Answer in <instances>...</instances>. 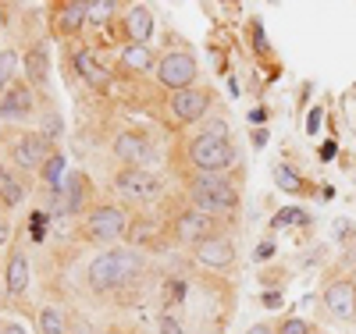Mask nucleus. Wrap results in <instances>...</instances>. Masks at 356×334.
<instances>
[{"label": "nucleus", "instance_id": "obj_1", "mask_svg": "<svg viewBox=\"0 0 356 334\" xmlns=\"http://www.w3.org/2000/svg\"><path fill=\"white\" fill-rule=\"evenodd\" d=\"M139 270H143V256L136 249H107L89 263L86 278L93 292H114L129 285L132 278H139Z\"/></svg>", "mask_w": 356, "mask_h": 334}, {"label": "nucleus", "instance_id": "obj_2", "mask_svg": "<svg viewBox=\"0 0 356 334\" xmlns=\"http://www.w3.org/2000/svg\"><path fill=\"white\" fill-rule=\"evenodd\" d=\"M193 203L200 214H228L239 206V189L225 174H196L193 178Z\"/></svg>", "mask_w": 356, "mask_h": 334}, {"label": "nucleus", "instance_id": "obj_3", "mask_svg": "<svg viewBox=\"0 0 356 334\" xmlns=\"http://www.w3.org/2000/svg\"><path fill=\"white\" fill-rule=\"evenodd\" d=\"M189 160L203 174H221L225 167L235 164V146L228 139H221V135L207 132V135H200V139L189 142Z\"/></svg>", "mask_w": 356, "mask_h": 334}, {"label": "nucleus", "instance_id": "obj_4", "mask_svg": "<svg viewBox=\"0 0 356 334\" xmlns=\"http://www.w3.org/2000/svg\"><path fill=\"white\" fill-rule=\"evenodd\" d=\"M125 228H129L125 210H118V206H97L86 217V235L93 242H118L125 235Z\"/></svg>", "mask_w": 356, "mask_h": 334}, {"label": "nucleus", "instance_id": "obj_5", "mask_svg": "<svg viewBox=\"0 0 356 334\" xmlns=\"http://www.w3.org/2000/svg\"><path fill=\"white\" fill-rule=\"evenodd\" d=\"M196 60L189 53H168L161 65H157V78L171 89V93H182V89H193L196 82Z\"/></svg>", "mask_w": 356, "mask_h": 334}, {"label": "nucleus", "instance_id": "obj_6", "mask_svg": "<svg viewBox=\"0 0 356 334\" xmlns=\"http://www.w3.org/2000/svg\"><path fill=\"white\" fill-rule=\"evenodd\" d=\"M207 107H211V97H207L203 89H182V93H171V110H175L178 121H186V125L200 121L207 114Z\"/></svg>", "mask_w": 356, "mask_h": 334}, {"label": "nucleus", "instance_id": "obj_7", "mask_svg": "<svg viewBox=\"0 0 356 334\" xmlns=\"http://www.w3.org/2000/svg\"><path fill=\"white\" fill-rule=\"evenodd\" d=\"M114 185L122 189L125 196H132V199H150V196H157V178L146 174L143 167H125V171H118Z\"/></svg>", "mask_w": 356, "mask_h": 334}, {"label": "nucleus", "instance_id": "obj_8", "mask_svg": "<svg viewBox=\"0 0 356 334\" xmlns=\"http://www.w3.org/2000/svg\"><path fill=\"white\" fill-rule=\"evenodd\" d=\"M196 260L207 267H232L235 260V242L228 235H211L196 246Z\"/></svg>", "mask_w": 356, "mask_h": 334}, {"label": "nucleus", "instance_id": "obj_9", "mask_svg": "<svg viewBox=\"0 0 356 334\" xmlns=\"http://www.w3.org/2000/svg\"><path fill=\"white\" fill-rule=\"evenodd\" d=\"M324 306L342 320L356 317V281H332L328 292H324Z\"/></svg>", "mask_w": 356, "mask_h": 334}, {"label": "nucleus", "instance_id": "obj_10", "mask_svg": "<svg viewBox=\"0 0 356 334\" xmlns=\"http://www.w3.org/2000/svg\"><path fill=\"white\" fill-rule=\"evenodd\" d=\"M175 235H178V242H196L200 246L203 238L214 235V224L207 214H200V210H186V214L175 221Z\"/></svg>", "mask_w": 356, "mask_h": 334}, {"label": "nucleus", "instance_id": "obj_11", "mask_svg": "<svg viewBox=\"0 0 356 334\" xmlns=\"http://www.w3.org/2000/svg\"><path fill=\"white\" fill-rule=\"evenodd\" d=\"M47 139L43 135H25V139H18V146H15V160H18V167H29V171H36V167H43L47 164Z\"/></svg>", "mask_w": 356, "mask_h": 334}, {"label": "nucleus", "instance_id": "obj_12", "mask_svg": "<svg viewBox=\"0 0 356 334\" xmlns=\"http://www.w3.org/2000/svg\"><path fill=\"white\" fill-rule=\"evenodd\" d=\"M33 110V93H29V85H11L4 100H0V117L8 121H18V117H29Z\"/></svg>", "mask_w": 356, "mask_h": 334}, {"label": "nucleus", "instance_id": "obj_13", "mask_svg": "<svg viewBox=\"0 0 356 334\" xmlns=\"http://www.w3.org/2000/svg\"><path fill=\"white\" fill-rule=\"evenodd\" d=\"M75 72H79V78H82L86 85H93V89H107V85H111V75L97 65V57L89 53V50H79V53H75Z\"/></svg>", "mask_w": 356, "mask_h": 334}, {"label": "nucleus", "instance_id": "obj_14", "mask_svg": "<svg viewBox=\"0 0 356 334\" xmlns=\"http://www.w3.org/2000/svg\"><path fill=\"white\" fill-rule=\"evenodd\" d=\"M114 153L122 157L129 167H136V164H143V157H146V139L136 135V132H122V135L114 139Z\"/></svg>", "mask_w": 356, "mask_h": 334}, {"label": "nucleus", "instance_id": "obj_15", "mask_svg": "<svg viewBox=\"0 0 356 334\" xmlns=\"http://www.w3.org/2000/svg\"><path fill=\"white\" fill-rule=\"evenodd\" d=\"M4 281H8V292H11V295H25V292H29V256H25V253H15V256L8 260Z\"/></svg>", "mask_w": 356, "mask_h": 334}, {"label": "nucleus", "instance_id": "obj_16", "mask_svg": "<svg viewBox=\"0 0 356 334\" xmlns=\"http://www.w3.org/2000/svg\"><path fill=\"white\" fill-rule=\"evenodd\" d=\"M125 28H129L132 43H146V40H150V33H154V15H150V8H132V11L125 15Z\"/></svg>", "mask_w": 356, "mask_h": 334}, {"label": "nucleus", "instance_id": "obj_17", "mask_svg": "<svg viewBox=\"0 0 356 334\" xmlns=\"http://www.w3.org/2000/svg\"><path fill=\"white\" fill-rule=\"evenodd\" d=\"M54 22H57L61 33H79V28L86 25V4H61Z\"/></svg>", "mask_w": 356, "mask_h": 334}, {"label": "nucleus", "instance_id": "obj_18", "mask_svg": "<svg viewBox=\"0 0 356 334\" xmlns=\"http://www.w3.org/2000/svg\"><path fill=\"white\" fill-rule=\"evenodd\" d=\"M122 65H125L129 72H146V68L154 65L150 47H146V43H129V47L122 50Z\"/></svg>", "mask_w": 356, "mask_h": 334}, {"label": "nucleus", "instance_id": "obj_19", "mask_svg": "<svg viewBox=\"0 0 356 334\" xmlns=\"http://www.w3.org/2000/svg\"><path fill=\"white\" fill-rule=\"evenodd\" d=\"M89 185V181H86V174H68V181H65V185H61V196L68 199V210H72V214H79V210H82V189Z\"/></svg>", "mask_w": 356, "mask_h": 334}, {"label": "nucleus", "instance_id": "obj_20", "mask_svg": "<svg viewBox=\"0 0 356 334\" xmlns=\"http://www.w3.org/2000/svg\"><path fill=\"white\" fill-rule=\"evenodd\" d=\"M25 68H29V78L33 82H47V50L36 47L33 53L25 57Z\"/></svg>", "mask_w": 356, "mask_h": 334}, {"label": "nucleus", "instance_id": "obj_21", "mask_svg": "<svg viewBox=\"0 0 356 334\" xmlns=\"http://www.w3.org/2000/svg\"><path fill=\"white\" fill-rule=\"evenodd\" d=\"M111 15H114V0H89L86 4V22L93 25H104Z\"/></svg>", "mask_w": 356, "mask_h": 334}, {"label": "nucleus", "instance_id": "obj_22", "mask_svg": "<svg viewBox=\"0 0 356 334\" xmlns=\"http://www.w3.org/2000/svg\"><path fill=\"white\" fill-rule=\"evenodd\" d=\"M275 181H278V189H285V192H300L303 189V178L296 174L292 167H285V164L275 167Z\"/></svg>", "mask_w": 356, "mask_h": 334}, {"label": "nucleus", "instance_id": "obj_23", "mask_svg": "<svg viewBox=\"0 0 356 334\" xmlns=\"http://www.w3.org/2000/svg\"><path fill=\"white\" fill-rule=\"evenodd\" d=\"M40 331H43V334H65V317H61V310L47 306V310L40 313Z\"/></svg>", "mask_w": 356, "mask_h": 334}, {"label": "nucleus", "instance_id": "obj_24", "mask_svg": "<svg viewBox=\"0 0 356 334\" xmlns=\"http://www.w3.org/2000/svg\"><path fill=\"white\" fill-rule=\"evenodd\" d=\"M61 174H65V157L61 153H50L47 157V164H43V178H47V185H57L61 181ZM61 189V185H57Z\"/></svg>", "mask_w": 356, "mask_h": 334}, {"label": "nucleus", "instance_id": "obj_25", "mask_svg": "<svg viewBox=\"0 0 356 334\" xmlns=\"http://www.w3.org/2000/svg\"><path fill=\"white\" fill-rule=\"evenodd\" d=\"M15 68H18V53H15V50H0V89L11 82Z\"/></svg>", "mask_w": 356, "mask_h": 334}, {"label": "nucleus", "instance_id": "obj_26", "mask_svg": "<svg viewBox=\"0 0 356 334\" xmlns=\"http://www.w3.org/2000/svg\"><path fill=\"white\" fill-rule=\"evenodd\" d=\"M0 196H4V203H22V185H18V178H11L8 174V181H4V185H0Z\"/></svg>", "mask_w": 356, "mask_h": 334}, {"label": "nucleus", "instance_id": "obj_27", "mask_svg": "<svg viewBox=\"0 0 356 334\" xmlns=\"http://www.w3.org/2000/svg\"><path fill=\"white\" fill-rule=\"evenodd\" d=\"M161 334H182V320H178V317H161Z\"/></svg>", "mask_w": 356, "mask_h": 334}, {"label": "nucleus", "instance_id": "obj_28", "mask_svg": "<svg viewBox=\"0 0 356 334\" xmlns=\"http://www.w3.org/2000/svg\"><path fill=\"white\" fill-rule=\"evenodd\" d=\"M282 334H310V324L307 320H285Z\"/></svg>", "mask_w": 356, "mask_h": 334}, {"label": "nucleus", "instance_id": "obj_29", "mask_svg": "<svg viewBox=\"0 0 356 334\" xmlns=\"http://www.w3.org/2000/svg\"><path fill=\"white\" fill-rule=\"evenodd\" d=\"M317 125H321V110H317V107H314V110H310V114H307V132H310V135H314V132H317Z\"/></svg>", "mask_w": 356, "mask_h": 334}, {"label": "nucleus", "instance_id": "obj_30", "mask_svg": "<svg viewBox=\"0 0 356 334\" xmlns=\"http://www.w3.org/2000/svg\"><path fill=\"white\" fill-rule=\"evenodd\" d=\"M264 306H267V310H278V306H282V295H278V292H267V295H264Z\"/></svg>", "mask_w": 356, "mask_h": 334}, {"label": "nucleus", "instance_id": "obj_31", "mask_svg": "<svg viewBox=\"0 0 356 334\" xmlns=\"http://www.w3.org/2000/svg\"><path fill=\"white\" fill-rule=\"evenodd\" d=\"M47 135H61V117H47Z\"/></svg>", "mask_w": 356, "mask_h": 334}, {"label": "nucleus", "instance_id": "obj_32", "mask_svg": "<svg viewBox=\"0 0 356 334\" xmlns=\"http://www.w3.org/2000/svg\"><path fill=\"white\" fill-rule=\"evenodd\" d=\"M296 214L300 210H282V217H275V224H289V221H296Z\"/></svg>", "mask_w": 356, "mask_h": 334}, {"label": "nucleus", "instance_id": "obj_33", "mask_svg": "<svg viewBox=\"0 0 356 334\" xmlns=\"http://www.w3.org/2000/svg\"><path fill=\"white\" fill-rule=\"evenodd\" d=\"M8 238H11V228H8V221H4V217H0V246H4Z\"/></svg>", "mask_w": 356, "mask_h": 334}, {"label": "nucleus", "instance_id": "obj_34", "mask_svg": "<svg viewBox=\"0 0 356 334\" xmlns=\"http://www.w3.org/2000/svg\"><path fill=\"white\" fill-rule=\"evenodd\" d=\"M0 334H25V327H18V324H4V327H0Z\"/></svg>", "mask_w": 356, "mask_h": 334}, {"label": "nucleus", "instance_id": "obj_35", "mask_svg": "<svg viewBox=\"0 0 356 334\" xmlns=\"http://www.w3.org/2000/svg\"><path fill=\"white\" fill-rule=\"evenodd\" d=\"M321 157H324V160H332V157H335V146H332V142H324V146H321Z\"/></svg>", "mask_w": 356, "mask_h": 334}, {"label": "nucleus", "instance_id": "obj_36", "mask_svg": "<svg viewBox=\"0 0 356 334\" xmlns=\"http://www.w3.org/2000/svg\"><path fill=\"white\" fill-rule=\"evenodd\" d=\"M72 334H97V331L89 327V324H75V331H72Z\"/></svg>", "mask_w": 356, "mask_h": 334}, {"label": "nucleus", "instance_id": "obj_37", "mask_svg": "<svg viewBox=\"0 0 356 334\" xmlns=\"http://www.w3.org/2000/svg\"><path fill=\"white\" fill-rule=\"evenodd\" d=\"M246 334H271V327H267V324H257V327H250Z\"/></svg>", "mask_w": 356, "mask_h": 334}, {"label": "nucleus", "instance_id": "obj_38", "mask_svg": "<svg viewBox=\"0 0 356 334\" xmlns=\"http://www.w3.org/2000/svg\"><path fill=\"white\" fill-rule=\"evenodd\" d=\"M4 181H8V171H4V167H0V185H4Z\"/></svg>", "mask_w": 356, "mask_h": 334}, {"label": "nucleus", "instance_id": "obj_39", "mask_svg": "<svg viewBox=\"0 0 356 334\" xmlns=\"http://www.w3.org/2000/svg\"><path fill=\"white\" fill-rule=\"evenodd\" d=\"M0 100H4V89H0Z\"/></svg>", "mask_w": 356, "mask_h": 334}]
</instances>
